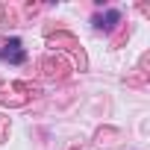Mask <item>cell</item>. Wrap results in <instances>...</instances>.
Returning <instances> with one entry per match:
<instances>
[{
  "label": "cell",
  "mask_w": 150,
  "mask_h": 150,
  "mask_svg": "<svg viewBox=\"0 0 150 150\" xmlns=\"http://www.w3.org/2000/svg\"><path fill=\"white\" fill-rule=\"evenodd\" d=\"M0 59L3 62H12V65H21L24 59H27V53H24V44L18 41V38H12L3 50H0Z\"/></svg>",
  "instance_id": "6da1fadb"
}]
</instances>
